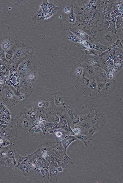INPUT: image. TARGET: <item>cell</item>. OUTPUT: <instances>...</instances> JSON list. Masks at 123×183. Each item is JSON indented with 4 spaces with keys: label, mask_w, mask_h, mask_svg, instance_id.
Wrapping results in <instances>:
<instances>
[{
    "label": "cell",
    "mask_w": 123,
    "mask_h": 183,
    "mask_svg": "<svg viewBox=\"0 0 123 183\" xmlns=\"http://www.w3.org/2000/svg\"><path fill=\"white\" fill-rule=\"evenodd\" d=\"M42 69V63L40 60L33 55L22 61L16 70L21 77L32 72L39 73Z\"/></svg>",
    "instance_id": "1"
},
{
    "label": "cell",
    "mask_w": 123,
    "mask_h": 183,
    "mask_svg": "<svg viewBox=\"0 0 123 183\" xmlns=\"http://www.w3.org/2000/svg\"><path fill=\"white\" fill-rule=\"evenodd\" d=\"M39 73L32 72L21 77L19 86L18 88L21 93L28 97L31 94L35 86L37 75Z\"/></svg>",
    "instance_id": "2"
},
{
    "label": "cell",
    "mask_w": 123,
    "mask_h": 183,
    "mask_svg": "<svg viewBox=\"0 0 123 183\" xmlns=\"http://www.w3.org/2000/svg\"><path fill=\"white\" fill-rule=\"evenodd\" d=\"M35 103L37 108L42 109L45 112L56 111V107L51 94L45 93L37 99Z\"/></svg>",
    "instance_id": "3"
},
{
    "label": "cell",
    "mask_w": 123,
    "mask_h": 183,
    "mask_svg": "<svg viewBox=\"0 0 123 183\" xmlns=\"http://www.w3.org/2000/svg\"><path fill=\"white\" fill-rule=\"evenodd\" d=\"M2 93L3 103L5 106L12 107L14 105H18V98L7 84H5L3 87Z\"/></svg>",
    "instance_id": "4"
},
{
    "label": "cell",
    "mask_w": 123,
    "mask_h": 183,
    "mask_svg": "<svg viewBox=\"0 0 123 183\" xmlns=\"http://www.w3.org/2000/svg\"><path fill=\"white\" fill-rule=\"evenodd\" d=\"M17 128L28 132L32 128L29 115L20 112L12 119Z\"/></svg>",
    "instance_id": "5"
},
{
    "label": "cell",
    "mask_w": 123,
    "mask_h": 183,
    "mask_svg": "<svg viewBox=\"0 0 123 183\" xmlns=\"http://www.w3.org/2000/svg\"><path fill=\"white\" fill-rule=\"evenodd\" d=\"M18 128L12 119L0 134L3 139L14 143L18 135Z\"/></svg>",
    "instance_id": "6"
},
{
    "label": "cell",
    "mask_w": 123,
    "mask_h": 183,
    "mask_svg": "<svg viewBox=\"0 0 123 183\" xmlns=\"http://www.w3.org/2000/svg\"><path fill=\"white\" fill-rule=\"evenodd\" d=\"M35 53L34 48L25 44L22 43L21 47L14 54L10 61L12 64L15 61L29 55H33Z\"/></svg>",
    "instance_id": "7"
},
{
    "label": "cell",
    "mask_w": 123,
    "mask_h": 183,
    "mask_svg": "<svg viewBox=\"0 0 123 183\" xmlns=\"http://www.w3.org/2000/svg\"><path fill=\"white\" fill-rule=\"evenodd\" d=\"M16 41L13 35L3 36L0 37V48L5 51H7L14 45Z\"/></svg>",
    "instance_id": "8"
},
{
    "label": "cell",
    "mask_w": 123,
    "mask_h": 183,
    "mask_svg": "<svg viewBox=\"0 0 123 183\" xmlns=\"http://www.w3.org/2000/svg\"><path fill=\"white\" fill-rule=\"evenodd\" d=\"M98 39L101 42L107 45L113 44L116 40L115 35L108 31L101 32L99 35Z\"/></svg>",
    "instance_id": "9"
},
{
    "label": "cell",
    "mask_w": 123,
    "mask_h": 183,
    "mask_svg": "<svg viewBox=\"0 0 123 183\" xmlns=\"http://www.w3.org/2000/svg\"><path fill=\"white\" fill-rule=\"evenodd\" d=\"M83 67L82 65L77 63H74L71 70V74L74 76V79L77 82L83 76L84 72Z\"/></svg>",
    "instance_id": "10"
},
{
    "label": "cell",
    "mask_w": 123,
    "mask_h": 183,
    "mask_svg": "<svg viewBox=\"0 0 123 183\" xmlns=\"http://www.w3.org/2000/svg\"><path fill=\"white\" fill-rule=\"evenodd\" d=\"M21 79V76L16 71L9 75L6 83L17 89L19 86Z\"/></svg>",
    "instance_id": "11"
},
{
    "label": "cell",
    "mask_w": 123,
    "mask_h": 183,
    "mask_svg": "<svg viewBox=\"0 0 123 183\" xmlns=\"http://www.w3.org/2000/svg\"><path fill=\"white\" fill-rule=\"evenodd\" d=\"M52 95L56 109L60 108H65L66 106L64 102L63 94L60 92H57L52 94Z\"/></svg>",
    "instance_id": "12"
},
{
    "label": "cell",
    "mask_w": 123,
    "mask_h": 183,
    "mask_svg": "<svg viewBox=\"0 0 123 183\" xmlns=\"http://www.w3.org/2000/svg\"><path fill=\"white\" fill-rule=\"evenodd\" d=\"M22 43L16 40L14 45L9 50L5 51V58L8 61H10L12 58L14 54L21 47Z\"/></svg>",
    "instance_id": "13"
},
{
    "label": "cell",
    "mask_w": 123,
    "mask_h": 183,
    "mask_svg": "<svg viewBox=\"0 0 123 183\" xmlns=\"http://www.w3.org/2000/svg\"><path fill=\"white\" fill-rule=\"evenodd\" d=\"M95 78L99 82H106L107 80L106 74L105 71L100 67H94Z\"/></svg>",
    "instance_id": "14"
},
{
    "label": "cell",
    "mask_w": 123,
    "mask_h": 183,
    "mask_svg": "<svg viewBox=\"0 0 123 183\" xmlns=\"http://www.w3.org/2000/svg\"><path fill=\"white\" fill-rule=\"evenodd\" d=\"M37 107L35 102L23 108L20 112L25 113L29 116L35 117Z\"/></svg>",
    "instance_id": "15"
},
{
    "label": "cell",
    "mask_w": 123,
    "mask_h": 183,
    "mask_svg": "<svg viewBox=\"0 0 123 183\" xmlns=\"http://www.w3.org/2000/svg\"><path fill=\"white\" fill-rule=\"evenodd\" d=\"M78 140L75 135H68L66 136L61 142L64 149V152H66L67 148L73 142Z\"/></svg>",
    "instance_id": "16"
},
{
    "label": "cell",
    "mask_w": 123,
    "mask_h": 183,
    "mask_svg": "<svg viewBox=\"0 0 123 183\" xmlns=\"http://www.w3.org/2000/svg\"><path fill=\"white\" fill-rule=\"evenodd\" d=\"M103 126L101 123L98 121L95 122L89 129L87 135L91 138H93L95 134L101 130Z\"/></svg>",
    "instance_id": "17"
},
{
    "label": "cell",
    "mask_w": 123,
    "mask_h": 183,
    "mask_svg": "<svg viewBox=\"0 0 123 183\" xmlns=\"http://www.w3.org/2000/svg\"><path fill=\"white\" fill-rule=\"evenodd\" d=\"M47 122L57 123L59 121V117L57 115L56 111L45 112Z\"/></svg>",
    "instance_id": "18"
},
{
    "label": "cell",
    "mask_w": 123,
    "mask_h": 183,
    "mask_svg": "<svg viewBox=\"0 0 123 183\" xmlns=\"http://www.w3.org/2000/svg\"><path fill=\"white\" fill-rule=\"evenodd\" d=\"M84 71H85L86 74L88 75L89 78L92 80L95 78V73L94 67L88 64H83L82 65Z\"/></svg>",
    "instance_id": "19"
},
{
    "label": "cell",
    "mask_w": 123,
    "mask_h": 183,
    "mask_svg": "<svg viewBox=\"0 0 123 183\" xmlns=\"http://www.w3.org/2000/svg\"><path fill=\"white\" fill-rule=\"evenodd\" d=\"M73 164L71 158L67 154L66 152H64V154L62 160L58 163L59 166H62L64 168H67L70 165Z\"/></svg>",
    "instance_id": "20"
},
{
    "label": "cell",
    "mask_w": 123,
    "mask_h": 183,
    "mask_svg": "<svg viewBox=\"0 0 123 183\" xmlns=\"http://www.w3.org/2000/svg\"><path fill=\"white\" fill-rule=\"evenodd\" d=\"M75 136L78 140L82 141L86 146H88L89 143L93 142V138L90 137L87 135H80Z\"/></svg>",
    "instance_id": "21"
},
{
    "label": "cell",
    "mask_w": 123,
    "mask_h": 183,
    "mask_svg": "<svg viewBox=\"0 0 123 183\" xmlns=\"http://www.w3.org/2000/svg\"><path fill=\"white\" fill-rule=\"evenodd\" d=\"M49 172L50 181L51 180H53L56 181L57 180V177L62 173L59 172L57 170V168L54 166L49 167Z\"/></svg>",
    "instance_id": "22"
},
{
    "label": "cell",
    "mask_w": 123,
    "mask_h": 183,
    "mask_svg": "<svg viewBox=\"0 0 123 183\" xmlns=\"http://www.w3.org/2000/svg\"><path fill=\"white\" fill-rule=\"evenodd\" d=\"M67 38L71 41L74 43H80L81 39L76 36L70 30L67 29L65 32Z\"/></svg>",
    "instance_id": "23"
},
{
    "label": "cell",
    "mask_w": 123,
    "mask_h": 183,
    "mask_svg": "<svg viewBox=\"0 0 123 183\" xmlns=\"http://www.w3.org/2000/svg\"><path fill=\"white\" fill-rule=\"evenodd\" d=\"M35 118L37 120L46 121L47 122L45 112L42 109L37 108Z\"/></svg>",
    "instance_id": "24"
},
{
    "label": "cell",
    "mask_w": 123,
    "mask_h": 183,
    "mask_svg": "<svg viewBox=\"0 0 123 183\" xmlns=\"http://www.w3.org/2000/svg\"><path fill=\"white\" fill-rule=\"evenodd\" d=\"M70 31L76 36L79 38L84 39L86 35L82 32L80 30L77 29L74 27L71 26Z\"/></svg>",
    "instance_id": "25"
},
{
    "label": "cell",
    "mask_w": 123,
    "mask_h": 183,
    "mask_svg": "<svg viewBox=\"0 0 123 183\" xmlns=\"http://www.w3.org/2000/svg\"><path fill=\"white\" fill-rule=\"evenodd\" d=\"M79 81H81L80 83L81 85L85 89L88 88L90 83L89 78L85 76V73Z\"/></svg>",
    "instance_id": "26"
},
{
    "label": "cell",
    "mask_w": 123,
    "mask_h": 183,
    "mask_svg": "<svg viewBox=\"0 0 123 183\" xmlns=\"http://www.w3.org/2000/svg\"><path fill=\"white\" fill-rule=\"evenodd\" d=\"M96 112L94 109H91L90 112L86 115H81L80 116V121H82L89 119L93 116Z\"/></svg>",
    "instance_id": "27"
},
{
    "label": "cell",
    "mask_w": 123,
    "mask_h": 183,
    "mask_svg": "<svg viewBox=\"0 0 123 183\" xmlns=\"http://www.w3.org/2000/svg\"><path fill=\"white\" fill-rule=\"evenodd\" d=\"M65 109L68 116L71 120L74 118L76 115L73 108L72 107L71 104H70L68 106H66Z\"/></svg>",
    "instance_id": "28"
},
{
    "label": "cell",
    "mask_w": 123,
    "mask_h": 183,
    "mask_svg": "<svg viewBox=\"0 0 123 183\" xmlns=\"http://www.w3.org/2000/svg\"><path fill=\"white\" fill-rule=\"evenodd\" d=\"M87 88L92 91H95L97 90V84L96 80L95 79L91 80V82H90Z\"/></svg>",
    "instance_id": "29"
},
{
    "label": "cell",
    "mask_w": 123,
    "mask_h": 183,
    "mask_svg": "<svg viewBox=\"0 0 123 183\" xmlns=\"http://www.w3.org/2000/svg\"><path fill=\"white\" fill-rule=\"evenodd\" d=\"M58 123L61 128L62 129L68 123L66 120L64 119L61 117H59V121Z\"/></svg>",
    "instance_id": "30"
},
{
    "label": "cell",
    "mask_w": 123,
    "mask_h": 183,
    "mask_svg": "<svg viewBox=\"0 0 123 183\" xmlns=\"http://www.w3.org/2000/svg\"><path fill=\"white\" fill-rule=\"evenodd\" d=\"M80 122V116L76 115L74 118H73L71 121V125H75Z\"/></svg>",
    "instance_id": "31"
},
{
    "label": "cell",
    "mask_w": 123,
    "mask_h": 183,
    "mask_svg": "<svg viewBox=\"0 0 123 183\" xmlns=\"http://www.w3.org/2000/svg\"><path fill=\"white\" fill-rule=\"evenodd\" d=\"M105 83V82H100L97 84V90L98 93H101L103 89H104Z\"/></svg>",
    "instance_id": "32"
},
{
    "label": "cell",
    "mask_w": 123,
    "mask_h": 183,
    "mask_svg": "<svg viewBox=\"0 0 123 183\" xmlns=\"http://www.w3.org/2000/svg\"><path fill=\"white\" fill-rule=\"evenodd\" d=\"M55 124L56 123L46 122V127L47 129H51L55 126Z\"/></svg>",
    "instance_id": "33"
},
{
    "label": "cell",
    "mask_w": 123,
    "mask_h": 183,
    "mask_svg": "<svg viewBox=\"0 0 123 183\" xmlns=\"http://www.w3.org/2000/svg\"><path fill=\"white\" fill-rule=\"evenodd\" d=\"M69 21L71 23H74L75 21L74 15L73 13L70 14L68 17Z\"/></svg>",
    "instance_id": "34"
},
{
    "label": "cell",
    "mask_w": 123,
    "mask_h": 183,
    "mask_svg": "<svg viewBox=\"0 0 123 183\" xmlns=\"http://www.w3.org/2000/svg\"><path fill=\"white\" fill-rule=\"evenodd\" d=\"M12 143L9 141L5 139H4L3 142L1 144V146H6L10 145Z\"/></svg>",
    "instance_id": "35"
},
{
    "label": "cell",
    "mask_w": 123,
    "mask_h": 183,
    "mask_svg": "<svg viewBox=\"0 0 123 183\" xmlns=\"http://www.w3.org/2000/svg\"><path fill=\"white\" fill-rule=\"evenodd\" d=\"M71 11V9L69 7H66L64 9V12L66 14H69Z\"/></svg>",
    "instance_id": "36"
},
{
    "label": "cell",
    "mask_w": 123,
    "mask_h": 183,
    "mask_svg": "<svg viewBox=\"0 0 123 183\" xmlns=\"http://www.w3.org/2000/svg\"><path fill=\"white\" fill-rule=\"evenodd\" d=\"M64 169L62 166H58L57 168V170L60 173H62Z\"/></svg>",
    "instance_id": "37"
}]
</instances>
